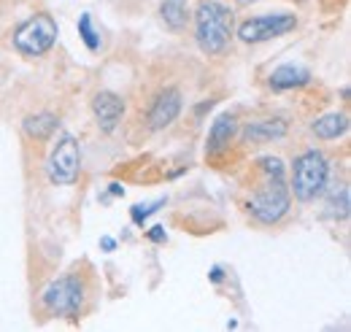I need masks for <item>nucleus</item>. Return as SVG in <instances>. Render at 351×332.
Instances as JSON below:
<instances>
[{
	"label": "nucleus",
	"mask_w": 351,
	"mask_h": 332,
	"mask_svg": "<svg viewBox=\"0 0 351 332\" xmlns=\"http://www.w3.org/2000/svg\"><path fill=\"white\" fill-rule=\"evenodd\" d=\"M87 297V284L79 273H68L57 281H51L41 294V305L51 316H76L82 313Z\"/></svg>",
	"instance_id": "4"
},
{
	"label": "nucleus",
	"mask_w": 351,
	"mask_h": 332,
	"mask_svg": "<svg viewBox=\"0 0 351 332\" xmlns=\"http://www.w3.org/2000/svg\"><path fill=\"white\" fill-rule=\"evenodd\" d=\"M235 130H238V122L232 114H221L219 119L211 125V132H208V143H206V154L208 157H217L221 152L230 149L232 138H235Z\"/></svg>",
	"instance_id": "10"
},
{
	"label": "nucleus",
	"mask_w": 351,
	"mask_h": 332,
	"mask_svg": "<svg viewBox=\"0 0 351 332\" xmlns=\"http://www.w3.org/2000/svg\"><path fill=\"white\" fill-rule=\"evenodd\" d=\"M100 249H103V251H114V249H117V241L106 235V238H100Z\"/></svg>",
	"instance_id": "19"
},
{
	"label": "nucleus",
	"mask_w": 351,
	"mask_h": 332,
	"mask_svg": "<svg viewBox=\"0 0 351 332\" xmlns=\"http://www.w3.org/2000/svg\"><path fill=\"white\" fill-rule=\"evenodd\" d=\"M160 206H165V200H157V203H152V206H135V208L130 211L132 222H135V224H143V219H146L149 213L160 211Z\"/></svg>",
	"instance_id": "17"
},
{
	"label": "nucleus",
	"mask_w": 351,
	"mask_h": 332,
	"mask_svg": "<svg viewBox=\"0 0 351 332\" xmlns=\"http://www.w3.org/2000/svg\"><path fill=\"white\" fill-rule=\"evenodd\" d=\"M111 195H125V187L122 184H111Z\"/></svg>",
	"instance_id": "21"
},
{
	"label": "nucleus",
	"mask_w": 351,
	"mask_h": 332,
	"mask_svg": "<svg viewBox=\"0 0 351 332\" xmlns=\"http://www.w3.org/2000/svg\"><path fill=\"white\" fill-rule=\"evenodd\" d=\"M178 114H181V92L176 86H165L149 108V127L152 130H165L171 122H176Z\"/></svg>",
	"instance_id": "9"
},
{
	"label": "nucleus",
	"mask_w": 351,
	"mask_h": 332,
	"mask_svg": "<svg viewBox=\"0 0 351 332\" xmlns=\"http://www.w3.org/2000/svg\"><path fill=\"white\" fill-rule=\"evenodd\" d=\"M160 14H162V22H165L171 30H181V27H186V22H189L186 0H165V3L160 5Z\"/></svg>",
	"instance_id": "15"
},
{
	"label": "nucleus",
	"mask_w": 351,
	"mask_h": 332,
	"mask_svg": "<svg viewBox=\"0 0 351 332\" xmlns=\"http://www.w3.org/2000/svg\"><path fill=\"white\" fill-rule=\"evenodd\" d=\"M79 36H82V41L87 43L89 51H97L100 41H97V33H95V27H92V16H89V14H82V16H79Z\"/></svg>",
	"instance_id": "16"
},
{
	"label": "nucleus",
	"mask_w": 351,
	"mask_h": 332,
	"mask_svg": "<svg viewBox=\"0 0 351 332\" xmlns=\"http://www.w3.org/2000/svg\"><path fill=\"white\" fill-rule=\"evenodd\" d=\"M327 178H330V165H327V157L316 149H308L303 152L295 167H292V192L300 203H311L316 200V195H322V189L327 187Z\"/></svg>",
	"instance_id": "2"
},
{
	"label": "nucleus",
	"mask_w": 351,
	"mask_h": 332,
	"mask_svg": "<svg viewBox=\"0 0 351 332\" xmlns=\"http://www.w3.org/2000/svg\"><path fill=\"white\" fill-rule=\"evenodd\" d=\"M92 114H95L97 127H100L103 132H114V130L119 127V122H122L125 100H122L117 92L103 89V92H97V95L92 97Z\"/></svg>",
	"instance_id": "8"
},
{
	"label": "nucleus",
	"mask_w": 351,
	"mask_h": 332,
	"mask_svg": "<svg viewBox=\"0 0 351 332\" xmlns=\"http://www.w3.org/2000/svg\"><path fill=\"white\" fill-rule=\"evenodd\" d=\"M22 127H25V135H27V138H33V141H49L51 132L57 130V117L49 114V111L33 114V117H27V119L22 122Z\"/></svg>",
	"instance_id": "14"
},
{
	"label": "nucleus",
	"mask_w": 351,
	"mask_h": 332,
	"mask_svg": "<svg viewBox=\"0 0 351 332\" xmlns=\"http://www.w3.org/2000/svg\"><path fill=\"white\" fill-rule=\"evenodd\" d=\"M311 82V73L300 65H281L270 73V86L273 89H295Z\"/></svg>",
	"instance_id": "12"
},
{
	"label": "nucleus",
	"mask_w": 351,
	"mask_h": 332,
	"mask_svg": "<svg viewBox=\"0 0 351 332\" xmlns=\"http://www.w3.org/2000/svg\"><path fill=\"white\" fill-rule=\"evenodd\" d=\"M311 130L319 141H335L349 130V117L346 114H327V117L316 119Z\"/></svg>",
	"instance_id": "13"
},
{
	"label": "nucleus",
	"mask_w": 351,
	"mask_h": 332,
	"mask_svg": "<svg viewBox=\"0 0 351 332\" xmlns=\"http://www.w3.org/2000/svg\"><path fill=\"white\" fill-rule=\"evenodd\" d=\"M287 135V122L284 119H260V122H249L243 127L241 138L243 143H270Z\"/></svg>",
	"instance_id": "11"
},
{
	"label": "nucleus",
	"mask_w": 351,
	"mask_h": 332,
	"mask_svg": "<svg viewBox=\"0 0 351 332\" xmlns=\"http://www.w3.org/2000/svg\"><path fill=\"white\" fill-rule=\"evenodd\" d=\"M79 170H82L79 143L73 135H62V141L54 146V152L49 154V163H46L49 181L57 187H71L79 178Z\"/></svg>",
	"instance_id": "6"
},
{
	"label": "nucleus",
	"mask_w": 351,
	"mask_h": 332,
	"mask_svg": "<svg viewBox=\"0 0 351 332\" xmlns=\"http://www.w3.org/2000/svg\"><path fill=\"white\" fill-rule=\"evenodd\" d=\"M235 3H241V5H249V3H252V0H235Z\"/></svg>",
	"instance_id": "22"
},
{
	"label": "nucleus",
	"mask_w": 351,
	"mask_h": 332,
	"mask_svg": "<svg viewBox=\"0 0 351 332\" xmlns=\"http://www.w3.org/2000/svg\"><path fill=\"white\" fill-rule=\"evenodd\" d=\"M57 33L60 30H57V22L51 19V14H36L14 30V49L27 57L46 54L57 41Z\"/></svg>",
	"instance_id": "5"
},
{
	"label": "nucleus",
	"mask_w": 351,
	"mask_h": 332,
	"mask_svg": "<svg viewBox=\"0 0 351 332\" xmlns=\"http://www.w3.org/2000/svg\"><path fill=\"white\" fill-rule=\"evenodd\" d=\"M146 235H149V241H154V244H165V241H168V235H165V227H162V224H154Z\"/></svg>",
	"instance_id": "18"
},
{
	"label": "nucleus",
	"mask_w": 351,
	"mask_h": 332,
	"mask_svg": "<svg viewBox=\"0 0 351 332\" xmlns=\"http://www.w3.org/2000/svg\"><path fill=\"white\" fill-rule=\"evenodd\" d=\"M292 206L289 187L284 184V176H265L263 187L252 195L249 211L260 224H278Z\"/></svg>",
	"instance_id": "3"
},
{
	"label": "nucleus",
	"mask_w": 351,
	"mask_h": 332,
	"mask_svg": "<svg viewBox=\"0 0 351 332\" xmlns=\"http://www.w3.org/2000/svg\"><path fill=\"white\" fill-rule=\"evenodd\" d=\"M221 278H224L221 268H214V270H211V281H214V284H221Z\"/></svg>",
	"instance_id": "20"
},
{
	"label": "nucleus",
	"mask_w": 351,
	"mask_h": 332,
	"mask_svg": "<svg viewBox=\"0 0 351 332\" xmlns=\"http://www.w3.org/2000/svg\"><path fill=\"white\" fill-rule=\"evenodd\" d=\"M195 38L206 54H221L232 38V11L219 0H203L195 14Z\"/></svg>",
	"instance_id": "1"
},
{
	"label": "nucleus",
	"mask_w": 351,
	"mask_h": 332,
	"mask_svg": "<svg viewBox=\"0 0 351 332\" xmlns=\"http://www.w3.org/2000/svg\"><path fill=\"white\" fill-rule=\"evenodd\" d=\"M298 19L295 14H263V16H252L238 27V38L243 43H263L278 36H287L289 30H295Z\"/></svg>",
	"instance_id": "7"
}]
</instances>
